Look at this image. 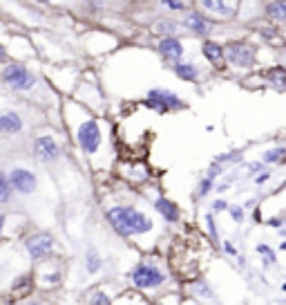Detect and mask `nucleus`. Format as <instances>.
<instances>
[{"instance_id":"nucleus-30","label":"nucleus","mask_w":286,"mask_h":305,"mask_svg":"<svg viewBox=\"0 0 286 305\" xmlns=\"http://www.w3.org/2000/svg\"><path fill=\"white\" fill-rule=\"evenodd\" d=\"M165 7H170V9H184V3H165Z\"/></svg>"},{"instance_id":"nucleus-22","label":"nucleus","mask_w":286,"mask_h":305,"mask_svg":"<svg viewBox=\"0 0 286 305\" xmlns=\"http://www.w3.org/2000/svg\"><path fill=\"white\" fill-rule=\"evenodd\" d=\"M90 305H110V298H107L103 292H96L94 296L90 298Z\"/></svg>"},{"instance_id":"nucleus-11","label":"nucleus","mask_w":286,"mask_h":305,"mask_svg":"<svg viewBox=\"0 0 286 305\" xmlns=\"http://www.w3.org/2000/svg\"><path fill=\"white\" fill-rule=\"evenodd\" d=\"M159 52L165 56V59H181V54H184V45H181L177 38H163L159 43Z\"/></svg>"},{"instance_id":"nucleus-3","label":"nucleus","mask_w":286,"mask_h":305,"mask_svg":"<svg viewBox=\"0 0 286 305\" xmlns=\"http://www.w3.org/2000/svg\"><path fill=\"white\" fill-rule=\"evenodd\" d=\"M163 281H165V274L157 270L154 265H148V263H141L132 272V283L137 287H157Z\"/></svg>"},{"instance_id":"nucleus-13","label":"nucleus","mask_w":286,"mask_h":305,"mask_svg":"<svg viewBox=\"0 0 286 305\" xmlns=\"http://www.w3.org/2000/svg\"><path fill=\"white\" fill-rule=\"evenodd\" d=\"M154 206H157V211L161 215H163L168 222H177L179 220V211H177V204L170 202L168 198H159L157 202H154Z\"/></svg>"},{"instance_id":"nucleus-10","label":"nucleus","mask_w":286,"mask_h":305,"mask_svg":"<svg viewBox=\"0 0 286 305\" xmlns=\"http://www.w3.org/2000/svg\"><path fill=\"white\" fill-rule=\"evenodd\" d=\"M199 5L204 9H208V12L217 14L219 18H231L237 9L235 3H221V0H204V3H199Z\"/></svg>"},{"instance_id":"nucleus-26","label":"nucleus","mask_w":286,"mask_h":305,"mask_svg":"<svg viewBox=\"0 0 286 305\" xmlns=\"http://www.w3.org/2000/svg\"><path fill=\"white\" fill-rule=\"evenodd\" d=\"M231 215H233V218H235L237 222H242V220H244V211L239 209V206H233V209H231Z\"/></svg>"},{"instance_id":"nucleus-24","label":"nucleus","mask_w":286,"mask_h":305,"mask_svg":"<svg viewBox=\"0 0 286 305\" xmlns=\"http://www.w3.org/2000/svg\"><path fill=\"white\" fill-rule=\"evenodd\" d=\"M210 189H212V180H210V178L201 180V184H199V195H206Z\"/></svg>"},{"instance_id":"nucleus-28","label":"nucleus","mask_w":286,"mask_h":305,"mask_svg":"<svg viewBox=\"0 0 286 305\" xmlns=\"http://www.w3.org/2000/svg\"><path fill=\"white\" fill-rule=\"evenodd\" d=\"M268 178H270V173H259L257 178H255V184H264Z\"/></svg>"},{"instance_id":"nucleus-9","label":"nucleus","mask_w":286,"mask_h":305,"mask_svg":"<svg viewBox=\"0 0 286 305\" xmlns=\"http://www.w3.org/2000/svg\"><path fill=\"white\" fill-rule=\"evenodd\" d=\"M150 99H154V101H159L161 106L168 110V108H173V110H179V108H186V103L179 99L177 95H173V92H168V90H150Z\"/></svg>"},{"instance_id":"nucleus-12","label":"nucleus","mask_w":286,"mask_h":305,"mask_svg":"<svg viewBox=\"0 0 286 305\" xmlns=\"http://www.w3.org/2000/svg\"><path fill=\"white\" fill-rule=\"evenodd\" d=\"M204 56L208 61H210L212 65H217V68H223V48L217 43H212V40H208L204 43Z\"/></svg>"},{"instance_id":"nucleus-31","label":"nucleus","mask_w":286,"mask_h":305,"mask_svg":"<svg viewBox=\"0 0 286 305\" xmlns=\"http://www.w3.org/2000/svg\"><path fill=\"white\" fill-rule=\"evenodd\" d=\"M212 206H215V211H223V209H226V202H223V200H217Z\"/></svg>"},{"instance_id":"nucleus-27","label":"nucleus","mask_w":286,"mask_h":305,"mask_svg":"<svg viewBox=\"0 0 286 305\" xmlns=\"http://www.w3.org/2000/svg\"><path fill=\"white\" fill-rule=\"evenodd\" d=\"M206 220H208V227H210V236L217 240V227H215V222H212V215H208Z\"/></svg>"},{"instance_id":"nucleus-23","label":"nucleus","mask_w":286,"mask_h":305,"mask_svg":"<svg viewBox=\"0 0 286 305\" xmlns=\"http://www.w3.org/2000/svg\"><path fill=\"white\" fill-rule=\"evenodd\" d=\"M257 254L266 256V263H268V260H270V263H275V254H273V249H270V247H266V245H259V247H257Z\"/></svg>"},{"instance_id":"nucleus-32","label":"nucleus","mask_w":286,"mask_h":305,"mask_svg":"<svg viewBox=\"0 0 286 305\" xmlns=\"http://www.w3.org/2000/svg\"><path fill=\"white\" fill-rule=\"evenodd\" d=\"M0 61H5V50L0 48Z\"/></svg>"},{"instance_id":"nucleus-21","label":"nucleus","mask_w":286,"mask_h":305,"mask_svg":"<svg viewBox=\"0 0 286 305\" xmlns=\"http://www.w3.org/2000/svg\"><path fill=\"white\" fill-rule=\"evenodd\" d=\"M282 157H284V148L279 146V148H273V151H268L266 155H264V162H266V164H275V162H279Z\"/></svg>"},{"instance_id":"nucleus-17","label":"nucleus","mask_w":286,"mask_h":305,"mask_svg":"<svg viewBox=\"0 0 286 305\" xmlns=\"http://www.w3.org/2000/svg\"><path fill=\"white\" fill-rule=\"evenodd\" d=\"M85 265H87V272H90V274H94V272L101 270L103 260H101V256L96 254V249H87V254H85Z\"/></svg>"},{"instance_id":"nucleus-20","label":"nucleus","mask_w":286,"mask_h":305,"mask_svg":"<svg viewBox=\"0 0 286 305\" xmlns=\"http://www.w3.org/2000/svg\"><path fill=\"white\" fill-rule=\"evenodd\" d=\"M268 81H273L277 90H284V70H282V68H275V70L268 74Z\"/></svg>"},{"instance_id":"nucleus-16","label":"nucleus","mask_w":286,"mask_h":305,"mask_svg":"<svg viewBox=\"0 0 286 305\" xmlns=\"http://www.w3.org/2000/svg\"><path fill=\"white\" fill-rule=\"evenodd\" d=\"M186 25L197 34H208V23L199 14H188V16H186Z\"/></svg>"},{"instance_id":"nucleus-7","label":"nucleus","mask_w":286,"mask_h":305,"mask_svg":"<svg viewBox=\"0 0 286 305\" xmlns=\"http://www.w3.org/2000/svg\"><path fill=\"white\" fill-rule=\"evenodd\" d=\"M253 48L246 43H231L226 50H223V56H228V61L235 65H251L253 63Z\"/></svg>"},{"instance_id":"nucleus-4","label":"nucleus","mask_w":286,"mask_h":305,"mask_svg":"<svg viewBox=\"0 0 286 305\" xmlns=\"http://www.w3.org/2000/svg\"><path fill=\"white\" fill-rule=\"evenodd\" d=\"M79 144L85 153H94L101 144V130H98V123L96 121H85L79 128Z\"/></svg>"},{"instance_id":"nucleus-8","label":"nucleus","mask_w":286,"mask_h":305,"mask_svg":"<svg viewBox=\"0 0 286 305\" xmlns=\"http://www.w3.org/2000/svg\"><path fill=\"white\" fill-rule=\"evenodd\" d=\"M34 151H36V155H38V159H43V162H54V159L61 155L59 142H56L54 137H49V135L36 139Z\"/></svg>"},{"instance_id":"nucleus-25","label":"nucleus","mask_w":286,"mask_h":305,"mask_svg":"<svg viewBox=\"0 0 286 305\" xmlns=\"http://www.w3.org/2000/svg\"><path fill=\"white\" fill-rule=\"evenodd\" d=\"M175 23H161L159 25V32H168V34H175Z\"/></svg>"},{"instance_id":"nucleus-6","label":"nucleus","mask_w":286,"mask_h":305,"mask_svg":"<svg viewBox=\"0 0 286 305\" xmlns=\"http://www.w3.org/2000/svg\"><path fill=\"white\" fill-rule=\"evenodd\" d=\"M51 249H54V236L47 234V231H43V234H36V236H32L27 240V251H29V256H32L34 260L47 256Z\"/></svg>"},{"instance_id":"nucleus-19","label":"nucleus","mask_w":286,"mask_h":305,"mask_svg":"<svg viewBox=\"0 0 286 305\" xmlns=\"http://www.w3.org/2000/svg\"><path fill=\"white\" fill-rule=\"evenodd\" d=\"M9 198H12V187H9L7 178L0 175V204H7Z\"/></svg>"},{"instance_id":"nucleus-15","label":"nucleus","mask_w":286,"mask_h":305,"mask_svg":"<svg viewBox=\"0 0 286 305\" xmlns=\"http://www.w3.org/2000/svg\"><path fill=\"white\" fill-rule=\"evenodd\" d=\"M175 74L179 76V79H184V81H197L199 70H197L195 65H190V63H177L175 65Z\"/></svg>"},{"instance_id":"nucleus-33","label":"nucleus","mask_w":286,"mask_h":305,"mask_svg":"<svg viewBox=\"0 0 286 305\" xmlns=\"http://www.w3.org/2000/svg\"><path fill=\"white\" fill-rule=\"evenodd\" d=\"M3 222H5V215H0V231H3Z\"/></svg>"},{"instance_id":"nucleus-14","label":"nucleus","mask_w":286,"mask_h":305,"mask_svg":"<svg viewBox=\"0 0 286 305\" xmlns=\"http://www.w3.org/2000/svg\"><path fill=\"white\" fill-rule=\"evenodd\" d=\"M23 128V121L16 112H5L0 115V130L3 133H18Z\"/></svg>"},{"instance_id":"nucleus-29","label":"nucleus","mask_w":286,"mask_h":305,"mask_svg":"<svg viewBox=\"0 0 286 305\" xmlns=\"http://www.w3.org/2000/svg\"><path fill=\"white\" fill-rule=\"evenodd\" d=\"M223 251H226V254H231V256H235V247H233L231 242H223Z\"/></svg>"},{"instance_id":"nucleus-5","label":"nucleus","mask_w":286,"mask_h":305,"mask_svg":"<svg viewBox=\"0 0 286 305\" xmlns=\"http://www.w3.org/2000/svg\"><path fill=\"white\" fill-rule=\"evenodd\" d=\"M7 182H9V187H12V189H16L18 193H25V195L34 193V191H36L34 173H29V170H25V168H14L12 173H9Z\"/></svg>"},{"instance_id":"nucleus-18","label":"nucleus","mask_w":286,"mask_h":305,"mask_svg":"<svg viewBox=\"0 0 286 305\" xmlns=\"http://www.w3.org/2000/svg\"><path fill=\"white\" fill-rule=\"evenodd\" d=\"M268 16H273L275 20H284L286 18V5L284 3H270L266 7Z\"/></svg>"},{"instance_id":"nucleus-1","label":"nucleus","mask_w":286,"mask_h":305,"mask_svg":"<svg viewBox=\"0 0 286 305\" xmlns=\"http://www.w3.org/2000/svg\"><path fill=\"white\" fill-rule=\"evenodd\" d=\"M107 218L121 236H137L152 229V220L139 213L137 209H128V206H114L107 211Z\"/></svg>"},{"instance_id":"nucleus-2","label":"nucleus","mask_w":286,"mask_h":305,"mask_svg":"<svg viewBox=\"0 0 286 305\" xmlns=\"http://www.w3.org/2000/svg\"><path fill=\"white\" fill-rule=\"evenodd\" d=\"M3 81L14 90H29L36 83L34 74L29 70H25L23 65H7L3 70Z\"/></svg>"}]
</instances>
